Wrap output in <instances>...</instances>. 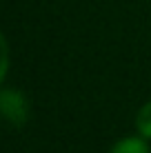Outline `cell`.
<instances>
[{"instance_id":"2","label":"cell","mask_w":151,"mask_h":153,"mask_svg":"<svg viewBox=\"0 0 151 153\" xmlns=\"http://www.w3.org/2000/svg\"><path fill=\"white\" fill-rule=\"evenodd\" d=\"M109 153H151L149 151V144L144 142V138H122L118 140L116 144L111 146Z\"/></svg>"},{"instance_id":"3","label":"cell","mask_w":151,"mask_h":153,"mask_svg":"<svg viewBox=\"0 0 151 153\" xmlns=\"http://www.w3.org/2000/svg\"><path fill=\"white\" fill-rule=\"evenodd\" d=\"M136 129L144 140H151V102H147L140 109V113L136 118Z\"/></svg>"},{"instance_id":"4","label":"cell","mask_w":151,"mask_h":153,"mask_svg":"<svg viewBox=\"0 0 151 153\" xmlns=\"http://www.w3.org/2000/svg\"><path fill=\"white\" fill-rule=\"evenodd\" d=\"M7 69H9V47H7V40H4L2 31H0V82L7 76Z\"/></svg>"},{"instance_id":"1","label":"cell","mask_w":151,"mask_h":153,"mask_svg":"<svg viewBox=\"0 0 151 153\" xmlns=\"http://www.w3.org/2000/svg\"><path fill=\"white\" fill-rule=\"evenodd\" d=\"M0 115L13 126H22L29 120V102L18 89H0Z\"/></svg>"}]
</instances>
